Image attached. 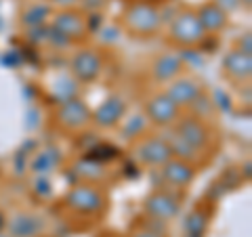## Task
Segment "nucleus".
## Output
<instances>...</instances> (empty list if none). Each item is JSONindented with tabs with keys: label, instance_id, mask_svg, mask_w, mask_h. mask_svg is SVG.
<instances>
[{
	"label": "nucleus",
	"instance_id": "nucleus-1",
	"mask_svg": "<svg viewBox=\"0 0 252 237\" xmlns=\"http://www.w3.org/2000/svg\"><path fill=\"white\" fill-rule=\"evenodd\" d=\"M162 21L164 15L160 6L143 0H128L120 15V28L128 36L141 40L158 36V31L162 30Z\"/></svg>",
	"mask_w": 252,
	"mask_h": 237
},
{
	"label": "nucleus",
	"instance_id": "nucleus-2",
	"mask_svg": "<svg viewBox=\"0 0 252 237\" xmlns=\"http://www.w3.org/2000/svg\"><path fill=\"white\" fill-rule=\"evenodd\" d=\"M170 128L175 130L185 143H189L193 149H198L206 160H212V155L217 153L220 137H219L217 126L210 120H204V118L195 116V114H187V116L181 114V118Z\"/></svg>",
	"mask_w": 252,
	"mask_h": 237
},
{
	"label": "nucleus",
	"instance_id": "nucleus-3",
	"mask_svg": "<svg viewBox=\"0 0 252 237\" xmlns=\"http://www.w3.org/2000/svg\"><path fill=\"white\" fill-rule=\"evenodd\" d=\"M61 202L72 214L97 218L105 214V210L109 206V195L103 185L82 180V183L69 187Z\"/></svg>",
	"mask_w": 252,
	"mask_h": 237
},
{
	"label": "nucleus",
	"instance_id": "nucleus-4",
	"mask_svg": "<svg viewBox=\"0 0 252 237\" xmlns=\"http://www.w3.org/2000/svg\"><path fill=\"white\" fill-rule=\"evenodd\" d=\"M206 38L208 34L204 31L198 15H195V9H191V6H183L170 19L166 42L172 49H198L206 42Z\"/></svg>",
	"mask_w": 252,
	"mask_h": 237
},
{
	"label": "nucleus",
	"instance_id": "nucleus-5",
	"mask_svg": "<svg viewBox=\"0 0 252 237\" xmlns=\"http://www.w3.org/2000/svg\"><path fill=\"white\" fill-rule=\"evenodd\" d=\"M51 30L55 36H59L61 40L67 44L84 42L91 31V21L84 11H80L78 6H69V9L53 11Z\"/></svg>",
	"mask_w": 252,
	"mask_h": 237
},
{
	"label": "nucleus",
	"instance_id": "nucleus-6",
	"mask_svg": "<svg viewBox=\"0 0 252 237\" xmlns=\"http://www.w3.org/2000/svg\"><path fill=\"white\" fill-rule=\"evenodd\" d=\"M181 210H183V191H177V189H170V187L154 189L143 200L145 216L156 218L166 225L181 216Z\"/></svg>",
	"mask_w": 252,
	"mask_h": 237
},
{
	"label": "nucleus",
	"instance_id": "nucleus-7",
	"mask_svg": "<svg viewBox=\"0 0 252 237\" xmlns=\"http://www.w3.org/2000/svg\"><path fill=\"white\" fill-rule=\"evenodd\" d=\"M55 122L63 132L69 134H80L93 124V109L89 103L78 97L63 99L57 112H55Z\"/></svg>",
	"mask_w": 252,
	"mask_h": 237
},
{
	"label": "nucleus",
	"instance_id": "nucleus-8",
	"mask_svg": "<svg viewBox=\"0 0 252 237\" xmlns=\"http://www.w3.org/2000/svg\"><path fill=\"white\" fill-rule=\"evenodd\" d=\"M69 72H72L76 82L93 84L97 82L105 72V57L99 49H84L76 51L69 59Z\"/></svg>",
	"mask_w": 252,
	"mask_h": 237
},
{
	"label": "nucleus",
	"instance_id": "nucleus-9",
	"mask_svg": "<svg viewBox=\"0 0 252 237\" xmlns=\"http://www.w3.org/2000/svg\"><path fill=\"white\" fill-rule=\"evenodd\" d=\"M132 155H135V160L141 166H145V168H156V170L172 157L166 139H164L162 134H141L139 139H135Z\"/></svg>",
	"mask_w": 252,
	"mask_h": 237
},
{
	"label": "nucleus",
	"instance_id": "nucleus-10",
	"mask_svg": "<svg viewBox=\"0 0 252 237\" xmlns=\"http://www.w3.org/2000/svg\"><path fill=\"white\" fill-rule=\"evenodd\" d=\"M164 92H166L168 99L181 109V112H183V109L191 107L204 94V84H202L200 78L181 74V76L175 78V80H170L166 86H164Z\"/></svg>",
	"mask_w": 252,
	"mask_h": 237
},
{
	"label": "nucleus",
	"instance_id": "nucleus-11",
	"mask_svg": "<svg viewBox=\"0 0 252 237\" xmlns=\"http://www.w3.org/2000/svg\"><path fill=\"white\" fill-rule=\"evenodd\" d=\"M181 114L183 112L172 103L164 90L154 92L152 97L145 101V120L158 126V128H170L181 118Z\"/></svg>",
	"mask_w": 252,
	"mask_h": 237
},
{
	"label": "nucleus",
	"instance_id": "nucleus-12",
	"mask_svg": "<svg viewBox=\"0 0 252 237\" xmlns=\"http://www.w3.org/2000/svg\"><path fill=\"white\" fill-rule=\"evenodd\" d=\"M158 170H160V177L166 183V187L177 189V191H185L198 178V166L189 164L185 160H179V157H170Z\"/></svg>",
	"mask_w": 252,
	"mask_h": 237
},
{
	"label": "nucleus",
	"instance_id": "nucleus-13",
	"mask_svg": "<svg viewBox=\"0 0 252 237\" xmlns=\"http://www.w3.org/2000/svg\"><path fill=\"white\" fill-rule=\"evenodd\" d=\"M220 72L227 80L235 84H250L252 80V55L242 53L238 49H231L223 57L220 63Z\"/></svg>",
	"mask_w": 252,
	"mask_h": 237
},
{
	"label": "nucleus",
	"instance_id": "nucleus-14",
	"mask_svg": "<svg viewBox=\"0 0 252 237\" xmlns=\"http://www.w3.org/2000/svg\"><path fill=\"white\" fill-rule=\"evenodd\" d=\"M195 15H198L202 28L208 36L223 34L227 26H229V13H227L217 0H206V2H202L200 6H195Z\"/></svg>",
	"mask_w": 252,
	"mask_h": 237
},
{
	"label": "nucleus",
	"instance_id": "nucleus-15",
	"mask_svg": "<svg viewBox=\"0 0 252 237\" xmlns=\"http://www.w3.org/2000/svg\"><path fill=\"white\" fill-rule=\"evenodd\" d=\"M44 229V216L34 214V212H17L6 220V235L9 237H42Z\"/></svg>",
	"mask_w": 252,
	"mask_h": 237
},
{
	"label": "nucleus",
	"instance_id": "nucleus-16",
	"mask_svg": "<svg viewBox=\"0 0 252 237\" xmlns=\"http://www.w3.org/2000/svg\"><path fill=\"white\" fill-rule=\"evenodd\" d=\"M126 116V101L122 97H107L97 109H93V124H97L99 128H112L118 126Z\"/></svg>",
	"mask_w": 252,
	"mask_h": 237
},
{
	"label": "nucleus",
	"instance_id": "nucleus-17",
	"mask_svg": "<svg viewBox=\"0 0 252 237\" xmlns=\"http://www.w3.org/2000/svg\"><path fill=\"white\" fill-rule=\"evenodd\" d=\"M183 69H185V61L181 59V55L172 53V51L158 55V57L154 59V63H152L154 80L164 84V86H166L170 80H175L177 76L183 74Z\"/></svg>",
	"mask_w": 252,
	"mask_h": 237
},
{
	"label": "nucleus",
	"instance_id": "nucleus-18",
	"mask_svg": "<svg viewBox=\"0 0 252 237\" xmlns=\"http://www.w3.org/2000/svg\"><path fill=\"white\" fill-rule=\"evenodd\" d=\"M210 202L202 200L198 206L189 212V216L185 218V225H183L185 235L204 237V233H206V229H208L210 220H212V214H215V204H210Z\"/></svg>",
	"mask_w": 252,
	"mask_h": 237
},
{
	"label": "nucleus",
	"instance_id": "nucleus-19",
	"mask_svg": "<svg viewBox=\"0 0 252 237\" xmlns=\"http://www.w3.org/2000/svg\"><path fill=\"white\" fill-rule=\"evenodd\" d=\"M51 15L53 6L49 2H32L21 13V23L26 28H40L46 23V19H51Z\"/></svg>",
	"mask_w": 252,
	"mask_h": 237
},
{
	"label": "nucleus",
	"instance_id": "nucleus-20",
	"mask_svg": "<svg viewBox=\"0 0 252 237\" xmlns=\"http://www.w3.org/2000/svg\"><path fill=\"white\" fill-rule=\"evenodd\" d=\"M74 172H78V175L82 177V180H86V183H99V185H101V178L107 175L105 166L101 162H97V160H93V157H89V155L76 162Z\"/></svg>",
	"mask_w": 252,
	"mask_h": 237
},
{
	"label": "nucleus",
	"instance_id": "nucleus-21",
	"mask_svg": "<svg viewBox=\"0 0 252 237\" xmlns=\"http://www.w3.org/2000/svg\"><path fill=\"white\" fill-rule=\"evenodd\" d=\"M164 227H166V223L145 216L143 220H135L130 225L128 237H166V229Z\"/></svg>",
	"mask_w": 252,
	"mask_h": 237
},
{
	"label": "nucleus",
	"instance_id": "nucleus-22",
	"mask_svg": "<svg viewBox=\"0 0 252 237\" xmlns=\"http://www.w3.org/2000/svg\"><path fill=\"white\" fill-rule=\"evenodd\" d=\"M107 4H109V0H80V2H78V9L84 11V13L94 15V13L103 11Z\"/></svg>",
	"mask_w": 252,
	"mask_h": 237
},
{
	"label": "nucleus",
	"instance_id": "nucleus-23",
	"mask_svg": "<svg viewBox=\"0 0 252 237\" xmlns=\"http://www.w3.org/2000/svg\"><path fill=\"white\" fill-rule=\"evenodd\" d=\"M235 49L242 51V53L252 55V36H250V31H246L244 36H240V42H238V46H235Z\"/></svg>",
	"mask_w": 252,
	"mask_h": 237
},
{
	"label": "nucleus",
	"instance_id": "nucleus-24",
	"mask_svg": "<svg viewBox=\"0 0 252 237\" xmlns=\"http://www.w3.org/2000/svg\"><path fill=\"white\" fill-rule=\"evenodd\" d=\"M51 6H57V9H69V6H78L80 0H46Z\"/></svg>",
	"mask_w": 252,
	"mask_h": 237
},
{
	"label": "nucleus",
	"instance_id": "nucleus-25",
	"mask_svg": "<svg viewBox=\"0 0 252 237\" xmlns=\"http://www.w3.org/2000/svg\"><path fill=\"white\" fill-rule=\"evenodd\" d=\"M217 2L223 6V9L229 13V15H231V11L235 9V6H240V0H217Z\"/></svg>",
	"mask_w": 252,
	"mask_h": 237
},
{
	"label": "nucleus",
	"instance_id": "nucleus-26",
	"mask_svg": "<svg viewBox=\"0 0 252 237\" xmlns=\"http://www.w3.org/2000/svg\"><path fill=\"white\" fill-rule=\"evenodd\" d=\"M240 6H244L246 11H250L252 9V0H240Z\"/></svg>",
	"mask_w": 252,
	"mask_h": 237
},
{
	"label": "nucleus",
	"instance_id": "nucleus-27",
	"mask_svg": "<svg viewBox=\"0 0 252 237\" xmlns=\"http://www.w3.org/2000/svg\"><path fill=\"white\" fill-rule=\"evenodd\" d=\"M0 237H9V235H6V233H0Z\"/></svg>",
	"mask_w": 252,
	"mask_h": 237
}]
</instances>
